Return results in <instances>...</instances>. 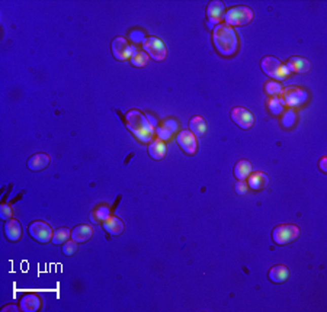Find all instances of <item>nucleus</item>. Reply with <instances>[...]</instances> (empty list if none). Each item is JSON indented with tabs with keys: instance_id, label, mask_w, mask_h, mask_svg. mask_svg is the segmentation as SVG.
Wrapping results in <instances>:
<instances>
[{
	"instance_id": "f257e3e1",
	"label": "nucleus",
	"mask_w": 327,
	"mask_h": 312,
	"mask_svg": "<svg viewBox=\"0 0 327 312\" xmlns=\"http://www.w3.org/2000/svg\"><path fill=\"white\" fill-rule=\"evenodd\" d=\"M212 44L223 57H231L239 50L237 33L226 23H220L212 29Z\"/></svg>"
},
{
	"instance_id": "f03ea898",
	"label": "nucleus",
	"mask_w": 327,
	"mask_h": 312,
	"mask_svg": "<svg viewBox=\"0 0 327 312\" xmlns=\"http://www.w3.org/2000/svg\"><path fill=\"white\" fill-rule=\"evenodd\" d=\"M125 125L134 134V137L141 142H150L154 134V127L149 122L147 116L140 112L132 109L125 116Z\"/></svg>"
},
{
	"instance_id": "7ed1b4c3",
	"label": "nucleus",
	"mask_w": 327,
	"mask_h": 312,
	"mask_svg": "<svg viewBox=\"0 0 327 312\" xmlns=\"http://www.w3.org/2000/svg\"><path fill=\"white\" fill-rule=\"evenodd\" d=\"M261 68L266 75L272 77L275 80H281V82L285 80V79H288L289 74H291L288 67L273 55H266V57L262 58Z\"/></svg>"
},
{
	"instance_id": "20e7f679",
	"label": "nucleus",
	"mask_w": 327,
	"mask_h": 312,
	"mask_svg": "<svg viewBox=\"0 0 327 312\" xmlns=\"http://www.w3.org/2000/svg\"><path fill=\"white\" fill-rule=\"evenodd\" d=\"M253 16H255V13L249 6L240 5V6H234L226 12L224 21H226V25H229L231 28L233 26H244L253 21Z\"/></svg>"
},
{
	"instance_id": "39448f33",
	"label": "nucleus",
	"mask_w": 327,
	"mask_h": 312,
	"mask_svg": "<svg viewBox=\"0 0 327 312\" xmlns=\"http://www.w3.org/2000/svg\"><path fill=\"white\" fill-rule=\"evenodd\" d=\"M307 99H308L307 90L300 86L283 87L282 92H281V97H279L283 106H289V108L301 106L303 103L307 102Z\"/></svg>"
},
{
	"instance_id": "423d86ee",
	"label": "nucleus",
	"mask_w": 327,
	"mask_h": 312,
	"mask_svg": "<svg viewBox=\"0 0 327 312\" xmlns=\"http://www.w3.org/2000/svg\"><path fill=\"white\" fill-rule=\"evenodd\" d=\"M300 237V228L294 224L276 225L272 231V240L278 246H286Z\"/></svg>"
},
{
	"instance_id": "0eeeda50",
	"label": "nucleus",
	"mask_w": 327,
	"mask_h": 312,
	"mask_svg": "<svg viewBox=\"0 0 327 312\" xmlns=\"http://www.w3.org/2000/svg\"><path fill=\"white\" fill-rule=\"evenodd\" d=\"M142 51L154 61H163L167 57V48L163 41L157 36H147L142 41Z\"/></svg>"
},
{
	"instance_id": "6e6552de",
	"label": "nucleus",
	"mask_w": 327,
	"mask_h": 312,
	"mask_svg": "<svg viewBox=\"0 0 327 312\" xmlns=\"http://www.w3.org/2000/svg\"><path fill=\"white\" fill-rule=\"evenodd\" d=\"M28 232L35 241H38L41 244L50 243L53 240V234H54L53 228L44 221H33L32 224L28 226Z\"/></svg>"
},
{
	"instance_id": "1a4fd4ad",
	"label": "nucleus",
	"mask_w": 327,
	"mask_h": 312,
	"mask_svg": "<svg viewBox=\"0 0 327 312\" xmlns=\"http://www.w3.org/2000/svg\"><path fill=\"white\" fill-rule=\"evenodd\" d=\"M134 47L131 45L125 38L122 36H117L112 41V54L118 60V61H127L130 60L131 55L134 53Z\"/></svg>"
},
{
	"instance_id": "9d476101",
	"label": "nucleus",
	"mask_w": 327,
	"mask_h": 312,
	"mask_svg": "<svg viewBox=\"0 0 327 312\" xmlns=\"http://www.w3.org/2000/svg\"><path fill=\"white\" fill-rule=\"evenodd\" d=\"M231 119L233 122L241 129H250L255 124V116L249 109L233 108L231 109Z\"/></svg>"
},
{
	"instance_id": "9b49d317",
	"label": "nucleus",
	"mask_w": 327,
	"mask_h": 312,
	"mask_svg": "<svg viewBox=\"0 0 327 312\" xmlns=\"http://www.w3.org/2000/svg\"><path fill=\"white\" fill-rule=\"evenodd\" d=\"M176 142L179 144V147L182 148L184 152L186 154H189V155H192V154H195L196 152V147H198V144H196V138L195 135L191 132V131H180L177 135H176Z\"/></svg>"
},
{
	"instance_id": "f8f14e48",
	"label": "nucleus",
	"mask_w": 327,
	"mask_h": 312,
	"mask_svg": "<svg viewBox=\"0 0 327 312\" xmlns=\"http://www.w3.org/2000/svg\"><path fill=\"white\" fill-rule=\"evenodd\" d=\"M226 16V6L223 2H218V0H214L208 5L207 8V18L209 25H220L221 21L224 19Z\"/></svg>"
},
{
	"instance_id": "ddd939ff",
	"label": "nucleus",
	"mask_w": 327,
	"mask_h": 312,
	"mask_svg": "<svg viewBox=\"0 0 327 312\" xmlns=\"http://www.w3.org/2000/svg\"><path fill=\"white\" fill-rule=\"evenodd\" d=\"M50 162H51V159H50L48 154L37 152V154H33V155L29 157V160H28V169H29L31 172H41V170L47 169V167L50 166Z\"/></svg>"
},
{
	"instance_id": "4468645a",
	"label": "nucleus",
	"mask_w": 327,
	"mask_h": 312,
	"mask_svg": "<svg viewBox=\"0 0 327 312\" xmlns=\"http://www.w3.org/2000/svg\"><path fill=\"white\" fill-rule=\"evenodd\" d=\"M5 234H6V238L12 241V243H16L21 240L22 236V225L21 222L15 218H12L9 221H6L5 224Z\"/></svg>"
},
{
	"instance_id": "2eb2a0df",
	"label": "nucleus",
	"mask_w": 327,
	"mask_h": 312,
	"mask_svg": "<svg viewBox=\"0 0 327 312\" xmlns=\"http://www.w3.org/2000/svg\"><path fill=\"white\" fill-rule=\"evenodd\" d=\"M102 226L111 236H121L124 232V222L121 221L118 216H108L102 222Z\"/></svg>"
},
{
	"instance_id": "dca6fc26",
	"label": "nucleus",
	"mask_w": 327,
	"mask_h": 312,
	"mask_svg": "<svg viewBox=\"0 0 327 312\" xmlns=\"http://www.w3.org/2000/svg\"><path fill=\"white\" fill-rule=\"evenodd\" d=\"M269 183V177L262 172L250 173V176L247 177V184L251 190H262L265 189Z\"/></svg>"
},
{
	"instance_id": "f3484780",
	"label": "nucleus",
	"mask_w": 327,
	"mask_h": 312,
	"mask_svg": "<svg viewBox=\"0 0 327 312\" xmlns=\"http://www.w3.org/2000/svg\"><path fill=\"white\" fill-rule=\"evenodd\" d=\"M93 236V228L90 225H77L71 229V240H75L77 243H86Z\"/></svg>"
},
{
	"instance_id": "a211bd4d",
	"label": "nucleus",
	"mask_w": 327,
	"mask_h": 312,
	"mask_svg": "<svg viewBox=\"0 0 327 312\" xmlns=\"http://www.w3.org/2000/svg\"><path fill=\"white\" fill-rule=\"evenodd\" d=\"M289 73H307L310 70V61L303 57H291L286 63Z\"/></svg>"
},
{
	"instance_id": "6ab92c4d",
	"label": "nucleus",
	"mask_w": 327,
	"mask_h": 312,
	"mask_svg": "<svg viewBox=\"0 0 327 312\" xmlns=\"http://www.w3.org/2000/svg\"><path fill=\"white\" fill-rule=\"evenodd\" d=\"M40 308H41V299L37 295L28 293L22 296L21 309L23 312H37Z\"/></svg>"
},
{
	"instance_id": "aec40b11",
	"label": "nucleus",
	"mask_w": 327,
	"mask_h": 312,
	"mask_svg": "<svg viewBox=\"0 0 327 312\" xmlns=\"http://www.w3.org/2000/svg\"><path fill=\"white\" fill-rule=\"evenodd\" d=\"M176 129H177V122L169 119V121L163 122L162 125H159L157 129H156V132H157V137H159L160 140L167 141L169 138H172V135H173Z\"/></svg>"
},
{
	"instance_id": "412c9836",
	"label": "nucleus",
	"mask_w": 327,
	"mask_h": 312,
	"mask_svg": "<svg viewBox=\"0 0 327 312\" xmlns=\"http://www.w3.org/2000/svg\"><path fill=\"white\" fill-rule=\"evenodd\" d=\"M268 278L273 283H283L285 280L289 278V270H288L286 266H283V264H276V266H273L272 269L269 270Z\"/></svg>"
},
{
	"instance_id": "4be33fe9",
	"label": "nucleus",
	"mask_w": 327,
	"mask_h": 312,
	"mask_svg": "<svg viewBox=\"0 0 327 312\" xmlns=\"http://www.w3.org/2000/svg\"><path fill=\"white\" fill-rule=\"evenodd\" d=\"M166 152H167V148H166L164 141H162L160 138L150 141V144H149V154H150V157H152L153 160H162L164 155H166Z\"/></svg>"
},
{
	"instance_id": "5701e85b",
	"label": "nucleus",
	"mask_w": 327,
	"mask_h": 312,
	"mask_svg": "<svg viewBox=\"0 0 327 312\" xmlns=\"http://www.w3.org/2000/svg\"><path fill=\"white\" fill-rule=\"evenodd\" d=\"M189 129L195 137H202L207 131V122L202 116H194L189 121Z\"/></svg>"
},
{
	"instance_id": "b1692460",
	"label": "nucleus",
	"mask_w": 327,
	"mask_h": 312,
	"mask_svg": "<svg viewBox=\"0 0 327 312\" xmlns=\"http://www.w3.org/2000/svg\"><path fill=\"white\" fill-rule=\"evenodd\" d=\"M251 173V164L247 160H240L234 166V176L237 180H246Z\"/></svg>"
},
{
	"instance_id": "393cba45",
	"label": "nucleus",
	"mask_w": 327,
	"mask_h": 312,
	"mask_svg": "<svg viewBox=\"0 0 327 312\" xmlns=\"http://www.w3.org/2000/svg\"><path fill=\"white\" fill-rule=\"evenodd\" d=\"M71 237V231L68 228H58L55 229L54 234H53V240L51 243L55 246H60V244H64L65 241H68Z\"/></svg>"
},
{
	"instance_id": "a878e982",
	"label": "nucleus",
	"mask_w": 327,
	"mask_h": 312,
	"mask_svg": "<svg viewBox=\"0 0 327 312\" xmlns=\"http://www.w3.org/2000/svg\"><path fill=\"white\" fill-rule=\"evenodd\" d=\"M149 55L146 54L144 51H140V50H134V53L131 55L130 61L131 64L134 67H146L147 63H149Z\"/></svg>"
},
{
	"instance_id": "bb28decb",
	"label": "nucleus",
	"mask_w": 327,
	"mask_h": 312,
	"mask_svg": "<svg viewBox=\"0 0 327 312\" xmlns=\"http://www.w3.org/2000/svg\"><path fill=\"white\" fill-rule=\"evenodd\" d=\"M266 105H268V108H269V110L272 112L273 115H281L283 112V105L281 103V100H279L278 96H272L271 99H268Z\"/></svg>"
},
{
	"instance_id": "cd10ccee",
	"label": "nucleus",
	"mask_w": 327,
	"mask_h": 312,
	"mask_svg": "<svg viewBox=\"0 0 327 312\" xmlns=\"http://www.w3.org/2000/svg\"><path fill=\"white\" fill-rule=\"evenodd\" d=\"M283 87L278 83V82H268L266 85H265V92L269 95V96H278V95H281V92H282Z\"/></svg>"
},
{
	"instance_id": "c85d7f7f",
	"label": "nucleus",
	"mask_w": 327,
	"mask_h": 312,
	"mask_svg": "<svg viewBox=\"0 0 327 312\" xmlns=\"http://www.w3.org/2000/svg\"><path fill=\"white\" fill-rule=\"evenodd\" d=\"M77 244H79V243L75 241V240L65 241L64 244H63V253H64L65 256H73V254H76Z\"/></svg>"
},
{
	"instance_id": "c756f323",
	"label": "nucleus",
	"mask_w": 327,
	"mask_h": 312,
	"mask_svg": "<svg viewBox=\"0 0 327 312\" xmlns=\"http://www.w3.org/2000/svg\"><path fill=\"white\" fill-rule=\"evenodd\" d=\"M294 121H295V113L293 112V110H288L286 113H283L282 125L285 127V128L293 127V125H294Z\"/></svg>"
},
{
	"instance_id": "7c9ffc66",
	"label": "nucleus",
	"mask_w": 327,
	"mask_h": 312,
	"mask_svg": "<svg viewBox=\"0 0 327 312\" xmlns=\"http://www.w3.org/2000/svg\"><path fill=\"white\" fill-rule=\"evenodd\" d=\"M12 215H13V212H12L11 206L9 205H2V208H0V218L5 219V221H9V219H12Z\"/></svg>"
},
{
	"instance_id": "2f4dec72",
	"label": "nucleus",
	"mask_w": 327,
	"mask_h": 312,
	"mask_svg": "<svg viewBox=\"0 0 327 312\" xmlns=\"http://www.w3.org/2000/svg\"><path fill=\"white\" fill-rule=\"evenodd\" d=\"M234 187H236V192H237L239 194H244L247 190H249V184H247L246 180H237Z\"/></svg>"
},
{
	"instance_id": "473e14b6",
	"label": "nucleus",
	"mask_w": 327,
	"mask_h": 312,
	"mask_svg": "<svg viewBox=\"0 0 327 312\" xmlns=\"http://www.w3.org/2000/svg\"><path fill=\"white\" fill-rule=\"evenodd\" d=\"M326 163H327V157L324 155V157H321V160H320V170L323 173H327V167H326Z\"/></svg>"
},
{
	"instance_id": "72a5a7b5",
	"label": "nucleus",
	"mask_w": 327,
	"mask_h": 312,
	"mask_svg": "<svg viewBox=\"0 0 327 312\" xmlns=\"http://www.w3.org/2000/svg\"><path fill=\"white\" fill-rule=\"evenodd\" d=\"M2 311L6 312V311H18V308L15 306V305H6V306H3L2 308Z\"/></svg>"
}]
</instances>
